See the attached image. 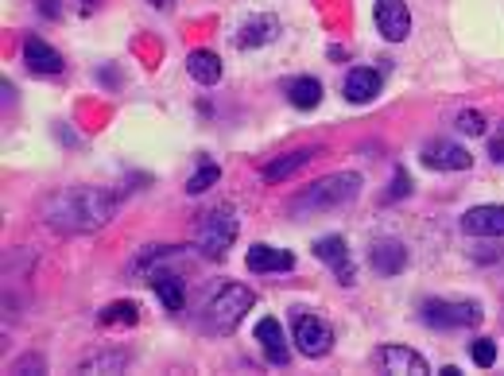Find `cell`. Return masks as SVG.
I'll use <instances>...</instances> for the list:
<instances>
[{
  "label": "cell",
  "instance_id": "ffe728a7",
  "mask_svg": "<svg viewBox=\"0 0 504 376\" xmlns=\"http://www.w3.org/2000/svg\"><path fill=\"white\" fill-rule=\"evenodd\" d=\"M221 70H225V66H221V58L214 51H190L187 55V74L194 82H202V86H217Z\"/></svg>",
  "mask_w": 504,
  "mask_h": 376
},
{
  "label": "cell",
  "instance_id": "ba28073f",
  "mask_svg": "<svg viewBox=\"0 0 504 376\" xmlns=\"http://www.w3.org/2000/svg\"><path fill=\"white\" fill-rule=\"evenodd\" d=\"M423 163L431 167V171H470L473 155L465 152L462 144H454V140H431L423 148Z\"/></svg>",
  "mask_w": 504,
  "mask_h": 376
},
{
  "label": "cell",
  "instance_id": "7402d4cb",
  "mask_svg": "<svg viewBox=\"0 0 504 376\" xmlns=\"http://www.w3.org/2000/svg\"><path fill=\"white\" fill-rule=\"evenodd\" d=\"M97 319H102V326H137L140 322V307L137 302H109Z\"/></svg>",
  "mask_w": 504,
  "mask_h": 376
},
{
  "label": "cell",
  "instance_id": "7c38bea8",
  "mask_svg": "<svg viewBox=\"0 0 504 376\" xmlns=\"http://www.w3.org/2000/svg\"><path fill=\"white\" fill-rule=\"evenodd\" d=\"M23 63H28L35 74H63V55L55 51L51 43H43L40 35H28V39H23Z\"/></svg>",
  "mask_w": 504,
  "mask_h": 376
},
{
  "label": "cell",
  "instance_id": "cb8c5ba5",
  "mask_svg": "<svg viewBox=\"0 0 504 376\" xmlns=\"http://www.w3.org/2000/svg\"><path fill=\"white\" fill-rule=\"evenodd\" d=\"M470 357H473V365L493 369V361H497V342H493V337H477V342H470Z\"/></svg>",
  "mask_w": 504,
  "mask_h": 376
},
{
  "label": "cell",
  "instance_id": "7a4b0ae2",
  "mask_svg": "<svg viewBox=\"0 0 504 376\" xmlns=\"http://www.w3.org/2000/svg\"><path fill=\"white\" fill-rule=\"evenodd\" d=\"M361 194V175L358 171H338V175H326L311 183L306 190H299L295 198L287 202L291 217H306V214H326V210H338V205L353 202Z\"/></svg>",
  "mask_w": 504,
  "mask_h": 376
},
{
  "label": "cell",
  "instance_id": "2e32d148",
  "mask_svg": "<svg viewBox=\"0 0 504 376\" xmlns=\"http://www.w3.org/2000/svg\"><path fill=\"white\" fill-rule=\"evenodd\" d=\"M376 93H380V74H376V70L358 66V70H349V74H346V101L368 105Z\"/></svg>",
  "mask_w": 504,
  "mask_h": 376
},
{
  "label": "cell",
  "instance_id": "277c9868",
  "mask_svg": "<svg viewBox=\"0 0 504 376\" xmlns=\"http://www.w3.org/2000/svg\"><path fill=\"white\" fill-rule=\"evenodd\" d=\"M237 229H241L237 214L225 210V205H217V210L202 214V217H199V229H194V237H199L202 257H206V260H221V257L229 252L233 237H237Z\"/></svg>",
  "mask_w": 504,
  "mask_h": 376
},
{
  "label": "cell",
  "instance_id": "44dd1931",
  "mask_svg": "<svg viewBox=\"0 0 504 376\" xmlns=\"http://www.w3.org/2000/svg\"><path fill=\"white\" fill-rule=\"evenodd\" d=\"M314 155H318L314 148H299V152H291V155H279V160H272V163L264 167V179H268V183H279V179H287V175L299 171L303 163H311Z\"/></svg>",
  "mask_w": 504,
  "mask_h": 376
},
{
  "label": "cell",
  "instance_id": "8fae6325",
  "mask_svg": "<svg viewBox=\"0 0 504 376\" xmlns=\"http://www.w3.org/2000/svg\"><path fill=\"white\" fill-rule=\"evenodd\" d=\"M462 229L470 237H504V205H473L462 214Z\"/></svg>",
  "mask_w": 504,
  "mask_h": 376
},
{
  "label": "cell",
  "instance_id": "6da1fadb",
  "mask_svg": "<svg viewBox=\"0 0 504 376\" xmlns=\"http://www.w3.org/2000/svg\"><path fill=\"white\" fill-rule=\"evenodd\" d=\"M117 198L105 187H66L43 202L47 225L58 233H93L113 222Z\"/></svg>",
  "mask_w": 504,
  "mask_h": 376
},
{
  "label": "cell",
  "instance_id": "83f0119b",
  "mask_svg": "<svg viewBox=\"0 0 504 376\" xmlns=\"http://www.w3.org/2000/svg\"><path fill=\"white\" fill-rule=\"evenodd\" d=\"M35 4L43 8L47 20H58V16H63V4H58V0H35Z\"/></svg>",
  "mask_w": 504,
  "mask_h": 376
},
{
  "label": "cell",
  "instance_id": "603a6c76",
  "mask_svg": "<svg viewBox=\"0 0 504 376\" xmlns=\"http://www.w3.org/2000/svg\"><path fill=\"white\" fill-rule=\"evenodd\" d=\"M217 179H221V167H217V163H202L199 171L187 179V194H206V190L217 183Z\"/></svg>",
  "mask_w": 504,
  "mask_h": 376
},
{
  "label": "cell",
  "instance_id": "8992f818",
  "mask_svg": "<svg viewBox=\"0 0 504 376\" xmlns=\"http://www.w3.org/2000/svg\"><path fill=\"white\" fill-rule=\"evenodd\" d=\"M291 337H295L303 357H326L330 349H334V330H330V322L318 319V314H295Z\"/></svg>",
  "mask_w": 504,
  "mask_h": 376
},
{
  "label": "cell",
  "instance_id": "9c48e42d",
  "mask_svg": "<svg viewBox=\"0 0 504 376\" xmlns=\"http://www.w3.org/2000/svg\"><path fill=\"white\" fill-rule=\"evenodd\" d=\"M376 28L388 43H403L411 31V12L403 0H376Z\"/></svg>",
  "mask_w": 504,
  "mask_h": 376
},
{
  "label": "cell",
  "instance_id": "5b68a950",
  "mask_svg": "<svg viewBox=\"0 0 504 376\" xmlns=\"http://www.w3.org/2000/svg\"><path fill=\"white\" fill-rule=\"evenodd\" d=\"M420 314L435 330H470V326L485 319L482 302H470V299H427Z\"/></svg>",
  "mask_w": 504,
  "mask_h": 376
},
{
  "label": "cell",
  "instance_id": "3957f363",
  "mask_svg": "<svg viewBox=\"0 0 504 376\" xmlns=\"http://www.w3.org/2000/svg\"><path fill=\"white\" fill-rule=\"evenodd\" d=\"M252 302H256V295H252L249 287L225 284L221 291H214V299H210V302H206V326H210L214 334L237 330V322L252 310Z\"/></svg>",
  "mask_w": 504,
  "mask_h": 376
},
{
  "label": "cell",
  "instance_id": "484cf974",
  "mask_svg": "<svg viewBox=\"0 0 504 376\" xmlns=\"http://www.w3.org/2000/svg\"><path fill=\"white\" fill-rule=\"evenodd\" d=\"M458 128L465 132V136H482V132H485V117L465 109V113H458Z\"/></svg>",
  "mask_w": 504,
  "mask_h": 376
},
{
  "label": "cell",
  "instance_id": "9a60e30c",
  "mask_svg": "<svg viewBox=\"0 0 504 376\" xmlns=\"http://www.w3.org/2000/svg\"><path fill=\"white\" fill-rule=\"evenodd\" d=\"M252 272H291L295 268V257L284 249H272V245H252L249 257H244Z\"/></svg>",
  "mask_w": 504,
  "mask_h": 376
},
{
  "label": "cell",
  "instance_id": "5bb4252c",
  "mask_svg": "<svg viewBox=\"0 0 504 376\" xmlns=\"http://www.w3.org/2000/svg\"><path fill=\"white\" fill-rule=\"evenodd\" d=\"M368 260H373V268L380 275H400L408 268V249L400 245V240H376L373 252H368Z\"/></svg>",
  "mask_w": 504,
  "mask_h": 376
},
{
  "label": "cell",
  "instance_id": "d6986e66",
  "mask_svg": "<svg viewBox=\"0 0 504 376\" xmlns=\"http://www.w3.org/2000/svg\"><path fill=\"white\" fill-rule=\"evenodd\" d=\"M276 35H279L276 16H256L237 31V47H244V51H249V47H264V43H272Z\"/></svg>",
  "mask_w": 504,
  "mask_h": 376
},
{
  "label": "cell",
  "instance_id": "f1b7e54d",
  "mask_svg": "<svg viewBox=\"0 0 504 376\" xmlns=\"http://www.w3.org/2000/svg\"><path fill=\"white\" fill-rule=\"evenodd\" d=\"M493 160H504V140H493Z\"/></svg>",
  "mask_w": 504,
  "mask_h": 376
},
{
  "label": "cell",
  "instance_id": "4dcf8cb0",
  "mask_svg": "<svg viewBox=\"0 0 504 376\" xmlns=\"http://www.w3.org/2000/svg\"><path fill=\"white\" fill-rule=\"evenodd\" d=\"M152 4H155V8H171V0H152Z\"/></svg>",
  "mask_w": 504,
  "mask_h": 376
},
{
  "label": "cell",
  "instance_id": "f546056e",
  "mask_svg": "<svg viewBox=\"0 0 504 376\" xmlns=\"http://www.w3.org/2000/svg\"><path fill=\"white\" fill-rule=\"evenodd\" d=\"M97 4H102V0H82V12H85V16H90V12H93Z\"/></svg>",
  "mask_w": 504,
  "mask_h": 376
},
{
  "label": "cell",
  "instance_id": "4316f807",
  "mask_svg": "<svg viewBox=\"0 0 504 376\" xmlns=\"http://www.w3.org/2000/svg\"><path fill=\"white\" fill-rule=\"evenodd\" d=\"M408 190H411V183H408V171H403V167H396V175H392V190H388V202H400Z\"/></svg>",
  "mask_w": 504,
  "mask_h": 376
},
{
  "label": "cell",
  "instance_id": "4fadbf2b",
  "mask_svg": "<svg viewBox=\"0 0 504 376\" xmlns=\"http://www.w3.org/2000/svg\"><path fill=\"white\" fill-rule=\"evenodd\" d=\"M256 342H261L264 357L272 365H287V337H284V326L276 319H261L256 322Z\"/></svg>",
  "mask_w": 504,
  "mask_h": 376
},
{
  "label": "cell",
  "instance_id": "e0dca14e",
  "mask_svg": "<svg viewBox=\"0 0 504 376\" xmlns=\"http://www.w3.org/2000/svg\"><path fill=\"white\" fill-rule=\"evenodd\" d=\"M147 284H152L159 302H164L171 314H179L182 307H187V291H182V280L175 272H152V280H147Z\"/></svg>",
  "mask_w": 504,
  "mask_h": 376
},
{
  "label": "cell",
  "instance_id": "d4e9b609",
  "mask_svg": "<svg viewBox=\"0 0 504 376\" xmlns=\"http://www.w3.org/2000/svg\"><path fill=\"white\" fill-rule=\"evenodd\" d=\"M128 365V357L125 354H97L90 361H82V372H90V369H109V372H120Z\"/></svg>",
  "mask_w": 504,
  "mask_h": 376
},
{
  "label": "cell",
  "instance_id": "ac0fdd59",
  "mask_svg": "<svg viewBox=\"0 0 504 376\" xmlns=\"http://www.w3.org/2000/svg\"><path fill=\"white\" fill-rule=\"evenodd\" d=\"M284 90H287V101H291L295 109H303V113H306V109H318V105H323V82L311 78V74L291 78Z\"/></svg>",
  "mask_w": 504,
  "mask_h": 376
},
{
  "label": "cell",
  "instance_id": "30bf717a",
  "mask_svg": "<svg viewBox=\"0 0 504 376\" xmlns=\"http://www.w3.org/2000/svg\"><path fill=\"white\" fill-rule=\"evenodd\" d=\"M376 365L396 376H427V361L408 345H385L376 349Z\"/></svg>",
  "mask_w": 504,
  "mask_h": 376
},
{
  "label": "cell",
  "instance_id": "52a82bcc",
  "mask_svg": "<svg viewBox=\"0 0 504 376\" xmlns=\"http://www.w3.org/2000/svg\"><path fill=\"white\" fill-rule=\"evenodd\" d=\"M314 257L330 264L338 275V284H358V268H353V260H349V249H346V240H341L338 233H330V237H318L314 240Z\"/></svg>",
  "mask_w": 504,
  "mask_h": 376
}]
</instances>
